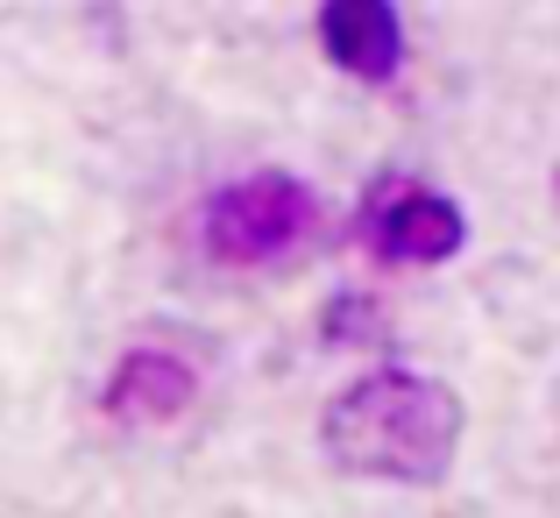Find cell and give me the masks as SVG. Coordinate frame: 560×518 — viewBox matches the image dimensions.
I'll list each match as a JSON object with an SVG mask.
<instances>
[{
	"label": "cell",
	"instance_id": "obj_1",
	"mask_svg": "<svg viewBox=\"0 0 560 518\" xmlns=\"http://www.w3.org/2000/svg\"><path fill=\"white\" fill-rule=\"evenodd\" d=\"M462 440H468L462 391L411 362L362 369L319 412L327 469H341L355 483H390V491H440L462 462Z\"/></svg>",
	"mask_w": 560,
	"mask_h": 518
},
{
	"label": "cell",
	"instance_id": "obj_2",
	"mask_svg": "<svg viewBox=\"0 0 560 518\" xmlns=\"http://www.w3.org/2000/svg\"><path fill=\"white\" fill-rule=\"evenodd\" d=\"M319 234V192L299 171H248L220 185L199 214V242L228 270H262V263L299 256Z\"/></svg>",
	"mask_w": 560,
	"mask_h": 518
},
{
	"label": "cell",
	"instance_id": "obj_3",
	"mask_svg": "<svg viewBox=\"0 0 560 518\" xmlns=\"http://www.w3.org/2000/svg\"><path fill=\"white\" fill-rule=\"evenodd\" d=\"M355 242L370 249L383 270H433V263H454L468 249V214L454 192L425 185L411 171H383L362 185Z\"/></svg>",
	"mask_w": 560,
	"mask_h": 518
},
{
	"label": "cell",
	"instance_id": "obj_4",
	"mask_svg": "<svg viewBox=\"0 0 560 518\" xmlns=\"http://www.w3.org/2000/svg\"><path fill=\"white\" fill-rule=\"evenodd\" d=\"M206 391L199 355L178 342H136L100 383V419L121 434H150V426H178Z\"/></svg>",
	"mask_w": 560,
	"mask_h": 518
},
{
	"label": "cell",
	"instance_id": "obj_5",
	"mask_svg": "<svg viewBox=\"0 0 560 518\" xmlns=\"http://www.w3.org/2000/svg\"><path fill=\"white\" fill-rule=\"evenodd\" d=\"M319 50L355 85H390L397 71H405L397 0H319Z\"/></svg>",
	"mask_w": 560,
	"mask_h": 518
},
{
	"label": "cell",
	"instance_id": "obj_6",
	"mask_svg": "<svg viewBox=\"0 0 560 518\" xmlns=\"http://www.w3.org/2000/svg\"><path fill=\"white\" fill-rule=\"evenodd\" d=\"M383 334V306L370 299V291H334L327 313H319V342L327 348H362Z\"/></svg>",
	"mask_w": 560,
	"mask_h": 518
},
{
	"label": "cell",
	"instance_id": "obj_7",
	"mask_svg": "<svg viewBox=\"0 0 560 518\" xmlns=\"http://www.w3.org/2000/svg\"><path fill=\"white\" fill-rule=\"evenodd\" d=\"M553 206H560V171H553Z\"/></svg>",
	"mask_w": 560,
	"mask_h": 518
}]
</instances>
